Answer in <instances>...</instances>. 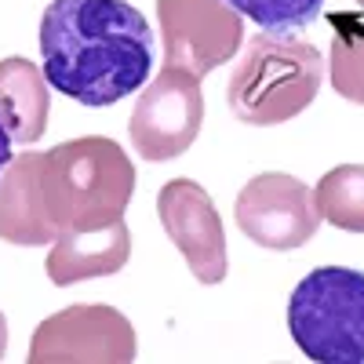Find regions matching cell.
Returning a JSON list of instances; mask_svg holds the SVG:
<instances>
[{
  "label": "cell",
  "instance_id": "obj_1",
  "mask_svg": "<svg viewBox=\"0 0 364 364\" xmlns=\"http://www.w3.org/2000/svg\"><path fill=\"white\" fill-rule=\"evenodd\" d=\"M44 77L87 109L113 106L154 70V29L128 0H51L41 18Z\"/></svg>",
  "mask_w": 364,
  "mask_h": 364
},
{
  "label": "cell",
  "instance_id": "obj_2",
  "mask_svg": "<svg viewBox=\"0 0 364 364\" xmlns=\"http://www.w3.org/2000/svg\"><path fill=\"white\" fill-rule=\"evenodd\" d=\"M132 193L135 168L106 135L70 139L41 157V197L58 233L117 223Z\"/></svg>",
  "mask_w": 364,
  "mask_h": 364
},
{
  "label": "cell",
  "instance_id": "obj_3",
  "mask_svg": "<svg viewBox=\"0 0 364 364\" xmlns=\"http://www.w3.org/2000/svg\"><path fill=\"white\" fill-rule=\"evenodd\" d=\"M324 80V58L310 41L291 33H262L248 41V51L230 77L226 102L237 120L255 128L284 124L306 109Z\"/></svg>",
  "mask_w": 364,
  "mask_h": 364
},
{
  "label": "cell",
  "instance_id": "obj_4",
  "mask_svg": "<svg viewBox=\"0 0 364 364\" xmlns=\"http://www.w3.org/2000/svg\"><path fill=\"white\" fill-rule=\"evenodd\" d=\"M288 331L317 364H364V273L321 266L288 299Z\"/></svg>",
  "mask_w": 364,
  "mask_h": 364
},
{
  "label": "cell",
  "instance_id": "obj_5",
  "mask_svg": "<svg viewBox=\"0 0 364 364\" xmlns=\"http://www.w3.org/2000/svg\"><path fill=\"white\" fill-rule=\"evenodd\" d=\"M135 353L132 321L102 302H73L51 314L29 343L33 364H128Z\"/></svg>",
  "mask_w": 364,
  "mask_h": 364
},
{
  "label": "cell",
  "instance_id": "obj_6",
  "mask_svg": "<svg viewBox=\"0 0 364 364\" xmlns=\"http://www.w3.org/2000/svg\"><path fill=\"white\" fill-rule=\"evenodd\" d=\"M164 66L204 77L245 44L240 11L226 0H157Z\"/></svg>",
  "mask_w": 364,
  "mask_h": 364
},
{
  "label": "cell",
  "instance_id": "obj_7",
  "mask_svg": "<svg viewBox=\"0 0 364 364\" xmlns=\"http://www.w3.org/2000/svg\"><path fill=\"white\" fill-rule=\"evenodd\" d=\"M237 226L248 240L269 252L302 248L321 226V208L302 178L284 171H262L245 182L233 204Z\"/></svg>",
  "mask_w": 364,
  "mask_h": 364
},
{
  "label": "cell",
  "instance_id": "obj_8",
  "mask_svg": "<svg viewBox=\"0 0 364 364\" xmlns=\"http://www.w3.org/2000/svg\"><path fill=\"white\" fill-rule=\"evenodd\" d=\"M204 124V95H200V77L186 70L164 66L157 80H149L139 95L128 135L139 157L146 161H171L197 142Z\"/></svg>",
  "mask_w": 364,
  "mask_h": 364
},
{
  "label": "cell",
  "instance_id": "obj_9",
  "mask_svg": "<svg viewBox=\"0 0 364 364\" xmlns=\"http://www.w3.org/2000/svg\"><path fill=\"white\" fill-rule=\"evenodd\" d=\"M157 215L193 277L200 284H223L226 281V233L204 186H197L190 178L164 182L157 193Z\"/></svg>",
  "mask_w": 364,
  "mask_h": 364
},
{
  "label": "cell",
  "instance_id": "obj_10",
  "mask_svg": "<svg viewBox=\"0 0 364 364\" xmlns=\"http://www.w3.org/2000/svg\"><path fill=\"white\" fill-rule=\"evenodd\" d=\"M41 157L44 154H18L0 171V240L8 245L41 248L58 237L41 197Z\"/></svg>",
  "mask_w": 364,
  "mask_h": 364
},
{
  "label": "cell",
  "instance_id": "obj_11",
  "mask_svg": "<svg viewBox=\"0 0 364 364\" xmlns=\"http://www.w3.org/2000/svg\"><path fill=\"white\" fill-rule=\"evenodd\" d=\"M132 255V233L124 219L95 230H66L55 237V248L48 255V277L58 288H70L91 277H109L124 269Z\"/></svg>",
  "mask_w": 364,
  "mask_h": 364
},
{
  "label": "cell",
  "instance_id": "obj_12",
  "mask_svg": "<svg viewBox=\"0 0 364 364\" xmlns=\"http://www.w3.org/2000/svg\"><path fill=\"white\" fill-rule=\"evenodd\" d=\"M48 77L29 58H4L0 63V124L15 142H37L48 132Z\"/></svg>",
  "mask_w": 364,
  "mask_h": 364
},
{
  "label": "cell",
  "instance_id": "obj_13",
  "mask_svg": "<svg viewBox=\"0 0 364 364\" xmlns=\"http://www.w3.org/2000/svg\"><path fill=\"white\" fill-rule=\"evenodd\" d=\"M317 208L321 215L346 233H364V164L331 168L317 182Z\"/></svg>",
  "mask_w": 364,
  "mask_h": 364
},
{
  "label": "cell",
  "instance_id": "obj_14",
  "mask_svg": "<svg viewBox=\"0 0 364 364\" xmlns=\"http://www.w3.org/2000/svg\"><path fill=\"white\" fill-rule=\"evenodd\" d=\"M331 26H336V33H331V55H328L331 87L343 99L364 106V26L353 15H336Z\"/></svg>",
  "mask_w": 364,
  "mask_h": 364
},
{
  "label": "cell",
  "instance_id": "obj_15",
  "mask_svg": "<svg viewBox=\"0 0 364 364\" xmlns=\"http://www.w3.org/2000/svg\"><path fill=\"white\" fill-rule=\"evenodd\" d=\"M226 4L259 22L266 33H291L321 15L324 0H226Z\"/></svg>",
  "mask_w": 364,
  "mask_h": 364
},
{
  "label": "cell",
  "instance_id": "obj_16",
  "mask_svg": "<svg viewBox=\"0 0 364 364\" xmlns=\"http://www.w3.org/2000/svg\"><path fill=\"white\" fill-rule=\"evenodd\" d=\"M11 142H15V139L8 135V128H4V124H0V171H4V168L15 161V154H11Z\"/></svg>",
  "mask_w": 364,
  "mask_h": 364
},
{
  "label": "cell",
  "instance_id": "obj_17",
  "mask_svg": "<svg viewBox=\"0 0 364 364\" xmlns=\"http://www.w3.org/2000/svg\"><path fill=\"white\" fill-rule=\"evenodd\" d=\"M4 350H8V321L0 314V357H4Z\"/></svg>",
  "mask_w": 364,
  "mask_h": 364
},
{
  "label": "cell",
  "instance_id": "obj_18",
  "mask_svg": "<svg viewBox=\"0 0 364 364\" xmlns=\"http://www.w3.org/2000/svg\"><path fill=\"white\" fill-rule=\"evenodd\" d=\"M357 4H360V8H364V0H357Z\"/></svg>",
  "mask_w": 364,
  "mask_h": 364
}]
</instances>
